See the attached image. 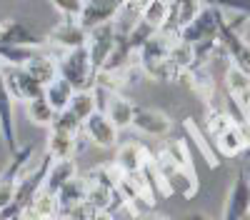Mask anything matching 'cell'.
Segmentation results:
<instances>
[{
	"label": "cell",
	"instance_id": "6da1fadb",
	"mask_svg": "<svg viewBox=\"0 0 250 220\" xmlns=\"http://www.w3.org/2000/svg\"><path fill=\"white\" fill-rule=\"evenodd\" d=\"M218 23H220V10L205 5L185 28H180L178 40H183V43H188V45H193L195 48V58H200L203 50L218 40Z\"/></svg>",
	"mask_w": 250,
	"mask_h": 220
},
{
	"label": "cell",
	"instance_id": "83f0119b",
	"mask_svg": "<svg viewBox=\"0 0 250 220\" xmlns=\"http://www.w3.org/2000/svg\"><path fill=\"white\" fill-rule=\"evenodd\" d=\"M50 130H60V133H68V135H75L78 138V133H83V123L70 110H60L55 115V120H53Z\"/></svg>",
	"mask_w": 250,
	"mask_h": 220
},
{
	"label": "cell",
	"instance_id": "ac0fdd59",
	"mask_svg": "<svg viewBox=\"0 0 250 220\" xmlns=\"http://www.w3.org/2000/svg\"><path fill=\"white\" fill-rule=\"evenodd\" d=\"M103 113H105L115 128H128L133 123V115H135V105L130 103L128 98H123L120 93H108V105L103 108Z\"/></svg>",
	"mask_w": 250,
	"mask_h": 220
},
{
	"label": "cell",
	"instance_id": "3957f363",
	"mask_svg": "<svg viewBox=\"0 0 250 220\" xmlns=\"http://www.w3.org/2000/svg\"><path fill=\"white\" fill-rule=\"evenodd\" d=\"M35 153V143H28V145H20L15 153H10V163L5 165V170L0 173V210H5L13 198H15V188L20 183L23 173L28 170V163Z\"/></svg>",
	"mask_w": 250,
	"mask_h": 220
},
{
	"label": "cell",
	"instance_id": "4316f807",
	"mask_svg": "<svg viewBox=\"0 0 250 220\" xmlns=\"http://www.w3.org/2000/svg\"><path fill=\"white\" fill-rule=\"evenodd\" d=\"M113 193L115 188L105 185V183H98V180L90 178V183H88V198H85V203L95 210H110L113 205Z\"/></svg>",
	"mask_w": 250,
	"mask_h": 220
},
{
	"label": "cell",
	"instance_id": "d6a6232c",
	"mask_svg": "<svg viewBox=\"0 0 250 220\" xmlns=\"http://www.w3.org/2000/svg\"><path fill=\"white\" fill-rule=\"evenodd\" d=\"M145 3H148V0H125V8H123V10H130V8H135V10L140 13Z\"/></svg>",
	"mask_w": 250,
	"mask_h": 220
},
{
	"label": "cell",
	"instance_id": "8d00e7d4",
	"mask_svg": "<svg viewBox=\"0 0 250 220\" xmlns=\"http://www.w3.org/2000/svg\"><path fill=\"white\" fill-rule=\"evenodd\" d=\"M190 220H208V218H203V215H193Z\"/></svg>",
	"mask_w": 250,
	"mask_h": 220
},
{
	"label": "cell",
	"instance_id": "52a82bcc",
	"mask_svg": "<svg viewBox=\"0 0 250 220\" xmlns=\"http://www.w3.org/2000/svg\"><path fill=\"white\" fill-rule=\"evenodd\" d=\"M250 210V178L240 168L235 173V180L225 198V208H223V220H243Z\"/></svg>",
	"mask_w": 250,
	"mask_h": 220
},
{
	"label": "cell",
	"instance_id": "e0dca14e",
	"mask_svg": "<svg viewBox=\"0 0 250 220\" xmlns=\"http://www.w3.org/2000/svg\"><path fill=\"white\" fill-rule=\"evenodd\" d=\"M55 198H58V218H62L68 210L78 208L80 203H85V198H88V180L73 178L70 183H65L60 188V193Z\"/></svg>",
	"mask_w": 250,
	"mask_h": 220
},
{
	"label": "cell",
	"instance_id": "d590c367",
	"mask_svg": "<svg viewBox=\"0 0 250 220\" xmlns=\"http://www.w3.org/2000/svg\"><path fill=\"white\" fill-rule=\"evenodd\" d=\"M8 220H25L23 215H13V218H8Z\"/></svg>",
	"mask_w": 250,
	"mask_h": 220
},
{
	"label": "cell",
	"instance_id": "277c9868",
	"mask_svg": "<svg viewBox=\"0 0 250 220\" xmlns=\"http://www.w3.org/2000/svg\"><path fill=\"white\" fill-rule=\"evenodd\" d=\"M120 33H118V25L115 23H105V25H98L93 30H88V53H90V60L95 70H103L105 63L110 60V55L115 53L118 43H120Z\"/></svg>",
	"mask_w": 250,
	"mask_h": 220
},
{
	"label": "cell",
	"instance_id": "ffe728a7",
	"mask_svg": "<svg viewBox=\"0 0 250 220\" xmlns=\"http://www.w3.org/2000/svg\"><path fill=\"white\" fill-rule=\"evenodd\" d=\"M65 110H70V113L80 120V123H85V120H88L95 110H100L98 90H95V88H90V90H75V95L70 98V105H68Z\"/></svg>",
	"mask_w": 250,
	"mask_h": 220
},
{
	"label": "cell",
	"instance_id": "603a6c76",
	"mask_svg": "<svg viewBox=\"0 0 250 220\" xmlns=\"http://www.w3.org/2000/svg\"><path fill=\"white\" fill-rule=\"evenodd\" d=\"M25 218H40V220H55L58 218V198L48 190H40L33 203L25 210Z\"/></svg>",
	"mask_w": 250,
	"mask_h": 220
},
{
	"label": "cell",
	"instance_id": "cb8c5ba5",
	"mask_svg": "<svg viewBox=\"0 0 250 220\" xmlns=\"http://www.w3.org/2000/svg\"><path fill=\"white\" fill-rule=\"evenodd\" d=\"M25 110H28V120L33 125H40V128H50L53 125V120H55V110H53V105L48 103V98H45V93L40 95V98H33V100H28L25 103Z\"/></svg>",
	"mask_w": 250,
	"mask_h": 220
},
{
	"label": "cell",
	"instance_id": "44dd1931",
	"mask_svg": "<svg viewBox=\"0 0 250 220\" xmlns=\"http://www.w3.org/2000/svg\"><path fill=\"white\" fill-rule=\"evenodd\" d=\"M168 18H170V0H148L140 10V20L158 33L168 25Z\"/></svg>",
	"mask_w": 250,
	"mask_h": 220
},
{
	"label": "cell",
	"instance_id": "5bb4252c",
	"mask_svg": "<svg viewBox=\"0 0 250 220\" xmlns=\"http://www.w3.org/2000/svg\"><path fill=\"white\" fill-rule=\"evenodd\" d=\"M145 160H148V153L138 143H123L115 153V165L123 175H140Z\"/></svg>",
	"mask_w": 250,
	"mask_h": 220
},
{
	"label": "cell",
	"instance_id": "e575fe53",
	"mask_svg": "<svg viewBox=\"0 0 250 220\" xmlns=\"http://www.w3.org/2000/svg\"><path fill=\"white\" fill-rule=\"evenodd\" d=\"M138 220H168V218H163V215H143Z\"/></svg>",
	"mask_w": 250,
	"mask_h": 220
},
{
	"label": "cell",
	"instance_id": "d4e9b609",
	"mask_svg": "<svg viewBox=\"0 0 250 220\" xmlns=\"http://www.w3.org/2000/svg\"><path fill=\"white\" fill-rule=\"evenodd\" d=\"M75 150V135L68 133H60V130H50L48 135V155L53 160H62V158H73Z\"/></svg>",
	"mask_w": 250,
	"mask_h": 220
},
{
	"label": "cell",
	"instance_id": "9a60e30c",
	"mask_svg": "<svg viewBox=\"0 0 250 220\" xmlns=\"http://www.w3.org/2000/svg\"><path fill=\"white\" fill-rule=\"evenodd\" d=\"M23 68L38 80V83H43V85H50L53 80L60 75V70H58V58H53L50 53H43V50H35Z\"/></svg>",
	"mask_w": 250,
	"mask_h": 220
},
{
	"label": "cell",
	"instance_id": "9c48e42d",
	"mask_svg": "<svg viewBox=\"0 0 250 220\" xmlns=\"http://www.w3.org/2000/svg\"><path fill=\"white\" fill-rule=\"evenodd\" d=\"M3 45H13V48H45L50 40L48 35L35 33L30 25L20 23V20H3V38H0Z\"/></svg>",
	"mask_w": 250,
	"mask_h": 220
},
{
	"label": "cell",
	"instance_id": "8992f818",
	"mask_svg": "<svg viewBox=\"0 0 250 220\" xmlns=\"http://www.w3.org/2000/svg\"><path fill=\"white\" fill-rule=\"evenodd\" d=\"M123 8H125V0H83V13L78 23L83 25V30L115 23V18L123 13Z\"/></svg>",
	"mask_w": 250,
	"mask_h": 220
},
{
	"label": "cell",
	"instance_id": "7a4b0ae2",
	"mask_svg": "<svg viewBox=\"0 0 250 220\" xmlns=\"http://www.w3.org/2000/svg\"><path fill=\"white\" fill-rule=\"evenodd\" d=\"M58 70H60V78H65L75 90H90V88H95L98 70L93 65L90 53H88L85 45L62 53V58L58 60Z\"/></svg>",
	"mask_w": 250,
	"mask_h": 220
},
{
	"label": "cell",
	"instance_id": "4dcf8cb0",
	"mask_svg": "<svg viewBox=\"0 0 250 220\" xmlns=\"http://www.w3.org/2000/svg\"><path fill=\"white\" fill-rule=\"evenodd\" d=\"M163 158H168L170 163H175L178 168H185V170H190V155H188V150H185V145L180 143H173V145H168L165 148V155Z\"/></svg>",
	"mask_w": 250,
	"mask_h": 220
},
{
	"label": "cell",
	"instance_id": "f35d334b",
	"mask_svg": "<svg viewBox=\"0 0 250 220\" xmlns=\"http://www.w3.org/2000/svg\"><path fill=\"white\" fill-rule=\"evenodd\" d=\"M170 3H178V0H170Z\"/></svg>",
	"mask_w": 250,
	"mask_h": 220
},
{
	"label": "cell",
	"instance_id": "f1b7e54d",
	"mask_svg": "<svg viewBox=\"0 0 250 220\" xmlns=\"http://www.w3.org/2000/svg\"><path fill=\"white\" fill-rule=\"evenodd\" d=\"M205 5L210 8H218V10H230V13H238V15H248L250 18V0H203Z\"/></svg>",
	"mask_w": 250,
	"mask_h": 220
},
{
	"label": "cell",
	"instance_id": "5b68a950",
	"mask_svg": "<svg viewBox=\"0 0 250 220\" xmlns=\"http://www.w3.org/2000/svg\"><path fill=\"white\" fill-rule=\"evenodd\" d=\"M0 73H3V83H5L8 93L13 95V100L28 103V100L40 98L45 93V85L38 83L23 65H0Z\"/></svg>",
	"mask_w": 250,
	"mask_h": 220
},
{
	"label": "cell",
	"instance_id": "484cf974",
	"mask_svg": "<svg viewBox=\"0 0 250 220\" xmlns=\"http://www.w3.org/2000/svg\"><path fill=\"white\" fill-rule=\"evenodd\" d=\"M228 90H230V98L238 105L245 103V98L250 95V75L245 70H240L238 65H233L228 70Z\"/></svg>",
	"mask_w": 250,
	"mask_h": 220
},
{
	"label": "cell",
	"instance_id": "d6986e66",
	"mask_svg": "<svg viewBox=\"0 0 250 220\" xmlns=\"http://www.w3.org/2000/svg\"><path fill=\"white\" fill-rule=\"evenodd\" d=\"M215 143H218V150H220L223 155H228V158H235L238 153H243V150L248 148L240 123H230L225 130L215 133Z\"/></svg>",
	"mask_w": 250,
	"mask_h": 220
},
{
	"label": "cell",
	"instance_id": "836d02e7",
	"mask_svg": "<svg viewBox=\"0 0 250 220\" xmlns=\"http://www.w3.org/2000/svg\"><path fill=\"white\" fill-rule=\"evenodd\" d=\"M240 108H243V120H240V123H248V125H250V95L245 98V103H243Z\"/></svg>",
	"mask_w": 250,
	"mask_h": 220
},
{
	"label": "cell",
	"instance_id": "8fae6325",
	"mask_svg": "<svg viewBox=\"0 0 250 220\" xmlns=\"http://www.w3.org/2000/svg\"><path fill=\"white\" fill-rule=\"evenodd\" d=\"M138 133L143 135H150V138H160V135H168L170 133V118L165 115L163 110L155 108H135L133 115V123H130Z\"/></svg>",
	"mask_w": 250,
	"mask_h": 220
},
{
	"label": "cell",
	"instance_id": "ba28073f",
	"mask_svg": "<svg viewBox=\"0 0 250 220\" xmlns=\"http://www.w3.org/2000/svg\"><path fill=\"white\" fill-rule=\"evenodd\" d=\"M118 133L120 130L115 128V123L103 110H95L85 123H83V135H85L95 148H103V150L118 145Z\"/></svg>",
	"mask_w": 250,
	"mask_h": 220
},
{
	"label": "cell",
	"instance_id": "1f68e13d",
	"mask_svg": "<svg viewBox=\"0 0 250 220\" xmlns=\"http://www.w3.org/2000/svg\"><path fill=\"white\" fill-rule=\"evenodd\" d=\"M95 208H90L88 203H80L78 208L68 210L65 215H62V220H95Z\"/></svg>",
	"mask_w": 250,
	"mask_h": 220
},
{
	"label": "cell",
	"instance_id": "30bf717a",
	"mask_svg": "<svg viewBox=\"0 0 250 220\" xmlns=\"http://www.w3.org/2000/svg\"><path fill=\"white\" fill-rule=\"evenodd\" d=\"M218 38L223 40V45H225L228 55L233 58V63L250 75V43H245V40L225 23L223 10H220V23H218Z\"/></svg>",
	"mask_w": 250,
	"mask_h": 220
},
{
	"label": "cell",
	"instance_id": "7c38bea8",
	"mask_svg": "<svg viewBox=\"0 0 250 220\" xmlns=\"http://www.w3.org/2000/svg\"><path fill=\"white\" fill-rule=\"evenodd\" d=\"M48 40L53 45H58L60 50H75V48H83L88 43V30H83V25L78 23V20L62 18L55 25V30H50Z\"/></svg>",
	"mask_w": 250,
	"mask_h": 220
},
{
	"label": "cell",
	"instance_id": "4fadbf2b",
	"mask_svg": "<svg viewBox=\"0 0 250 220\" xmlns=\"http://www.w3.org/2000/svg\"><path fill=\"white\" fill-rule=\"evenodd\" d=\"M0 138H3V143L8 145L10 153L20 148L18 133H15V118H13V95L3 83V73H0Z\"/></svg>",
	"mask_w": 250,
	"mask_h": 220
},
{
	"label": "cell",
	"instance_id": "7402d4cb",
	"mask_svg": "<svg viewBox=\"0 0 250 220\" xmlns=\"http://www.w3.org/2000/svg\"><path fill=\"white\" fill-rule=\"evenodd\" d=\"M75 95V88L68 83L65 78H55L50 85H45V98H48V103L53 105V110L55 113H60V110H65L68 105H70V98Z\"/></svg>",
	"mask_w": 250,
	"mask_h": 220
},
{
	"label": "cell",
	"instance_id": "f546056e",
	"mask_svg": "<svg viewBox=\"0 0 250 220\" xmlns=\"http://www.w3.org/2000/svg\"><path fill=\"white\" fill-rule=\"evenodd\" d=\"M48 3L65 20H78L83 13V0H48Z\"/></svg>",
	"mask_w": 250,
	"mask_h": 220
},
{
	"label": "cell",
	"instance_id": "74e56055",
	"mask_svg": "<svg viewBox=\"0 0 250 220\" xmlns=\"http://www.w3.org/2000/svg\"><path fill=\"white\" fill-rule=\"evenodd\" d=\"M243 220H250V210H248V215H245V218H243Z\"/></svg>",
	"mask_w": 250,
	"mask_h": 220
},
{
	"label": "cell",
	"instance_id": "2e32d148",
	"mask_svg": "<svg viewBox=\"0 0 250 220\" xmlns=\"http://www.w3.org/2000/svg\"><path fill=\"white\" fill-rule=\"evenodd\" d=\"M73 178H78V165H75V160L73 158H62V160H53L50 163V170L45 175V183H43V190L58 195L60 188L70 183Z\"/></svg>",
	"mask_w": 250,
	"mask_h": 220
}]
</instances>
